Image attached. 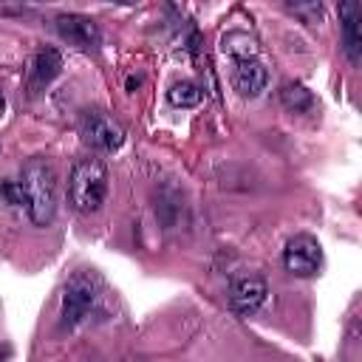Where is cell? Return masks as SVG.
I'll return each mask as SVG.
<instances>
[{"label": "cell", "instance_id": "cell-9", "mask_svg": "<svg viewBox=\"0 0 362 362\" xmlns=\"http://www.w3.org/2000/svg\"><path fill=\"white\" fill-rule=\"evenodd\" d=\"M59 68H62L59 51H57V48H40V51L34 54L31 65H28V88H31V93L48 88V85L54 82V76L59 74Z\"/></svg>", "mask_w": 362, "mask_h": 362}, {"label": "cell", "instance_id": "cell-3", "mask_svg": "<svg viewBox=\"0 0 362 362\" xmlns=\"http://www.w3.org/2000/svg\"><path fill=\"white\" fill-rule=\"evenodd\" d=\"M99 303H102V280L90 269L74 272L62 288V314H59L62 328L68 331L79 328L85 320H90Z\"/></svg>", "mask_w": 362, "mask_h": 362}, {"label": "cell", "instance_id": "cell-8", "mask_svg": "<svg viewBox=\"0 0 362 362\" xmlns=\"http://www.w3.org/2000/svg\"><path fill=\"white\" fill-rule=\"evenodd\" d=\"M232 85H235V90H238L240 96L255 99V96H260V93L266 90V85H269V71H266V65L257 62L255 57H252V59H238V62H235V71H232Z\"/></svg>", "mask_w": 362, "mask_h": 362}, {"label": "cell", "instance_id": "cell-10", "mask_svg": "<svg viewBox=\"0 0 362 362\" xmlns=\"http://www.w3.org/2000/svg\"><path fill=\"white\" fill-rule=\"evenodd\" d=\"M359 17H362V6L356 0H348L339 6V25H342V48L348 54V59L356 65L359 62V48H362V37H359Z\"/></svg>", "mask_w": 362, "mask_h": 362}, {"label": "cell", "instance_id": "cell-2", "mask_svg": "<svg viewBox=\"0 0 362 362\" xmlns=\"http://www.w3.org/2000/svg\"><path fill=\"white\" fill-rule=\"evenodd\" d=\"M107 198V167L96 156H85L74 164L68 178V201L76 212L90 215Z\"/></svg>", "mask_w": 362, "mask_h": 362}, {"label": "cell", "instance_id": "cell-13", "mask_svg": "<svg viewBox=\"0 0 362 362\" xmlns=\"http://www.w3.org/2000/svg\"><path fill=\"white\" fill-rule=\"evenodd\" d=\"M0 192H3V198H6L8 204H23V192H20V184H17V181H6V184L0 187Z\"/></svg>", "mask_w": 362, "mask_h": 362}, {"label": "cell", "instance_id": "cell-1", "mask_svg": "<svg viewBox=\"0 0 362 362\" xmlns=\"http://www.w3.org/2000/svg\"><path fill=\"white\" fill-rule=\"evenodd\" d=\"M20 192L34 226H48L57 215V170L45 156H34L23 164Z\"/></svg>", "mask_w": 362, "mask_h": 362}, {"label": "cell", "instance_id": "cell-5", "mask_svg": "<svg viewBox=\"0 0 362 362\" xmlns=\"http://www.w3.org/2000/svg\"><path fill=\"white\" fill-rule=\"evenodd\" d=\"M320 263H322V249L317 243V238L300 232L294 238H288L286 249H283V266L288 274L294 277H311L320 272Z\"/></svg>", "mask_w": 362, "mask_h": 362}, {"label": "cell", "instance_id": "cell-4", "mask_svg": "<svg viewBox=\"0 0 362 362\" xmlns=\"http://www.w3.org/2000/svg\"><path fill=\"white\" fill-rule=\"evenodd\" d=\"M79 133H82V141L90 144L93 150H102V153H113L124 144V127L107 113V110H85L82 113V122H79Z\"/></svg>", "mask_w": 362, "mask_h": 362}, {"label": "cell", "instance_id": "cell-11", "mask_svg": "<svg viewBox=\"0 0 362 362\" xmlns=\"http://www.w3.org/2000/svg\"><path fill=\"white\" fill-rule=\"evenodd\" d=\"M280 105L288 110V113H308V110H314V93L305 88V85H300V82H286L283 88H280Z\"/></svg>", "mask_w": 362, "mask_h": 362}, {"label": "cell", "instance_id": "cell-7", "mask_svg": "<svg viewBox=\"0 0 362 362\" xmlns=\"http://www.w3.org/2000/svg\"><path fill=\"white\" fill-rule=\"evenodd\" d=\"M54 25H57L59 40H65L74 48H85L88 51V48H96L99 40H102L99 25L85 14H59L54 20Z\"/></svg>", "mask_w": 362, "mask_h": 362}, {"label": "cell", "instance_id": "cell-12", "mask_svg": "<svg viewBox=\"0 0 362 362\" xmlns=\"http://www.w3.org/2000/svg\"><path fill=\"white\" fill-rule=\"evenodd\" d=\"M167 99L170 105L175 107H195L201 102V88L189 79H181V82H173L170 90H167Z\"/></svg>", "mask_w": 362, "mask_h": 362}, {"label": "cell", "instance_id": "cell-6", "mask_svg": "<svg viewBox=\"0 0 362 362\" xmlns=\"http://www.w3.org/2000/svg\"><path fill=\"white\" fill-rule=\"evenodd\" d=\"M226 294H229V308L235 314H240V317H249V314H255L266 303L269 286L257 274H243V277H235L229 283V291Z\"/></svg>", "mask_w": 362, "mask_h": 362}]
</instances>
